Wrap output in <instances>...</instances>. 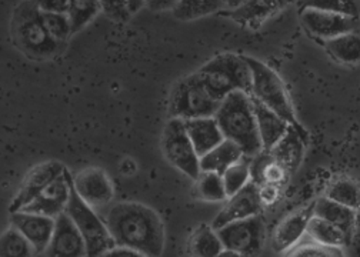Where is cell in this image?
I'll return each mask as SVG.
<instances>
[{"label":"cell","mask_w":360,"mask_h":257,"mask_svg":"<svg viewBox=\"0 0 360 257\" xmlns=\"http://www.w3.org/2000/svg\"><path fill=\"white\" fill-rule=\"evenodd\" d=\"M105 222L116 246H127L150 257L163 253L165 226L153 209L138 202H120L109 209Z\"/></svg>","instance_id":"1"},{"label":"cell","mask_w":360,"mask_h":257,"mask_svg":"<svg viewBox=\"0 0 360 257\" xmlns=\"http://www.w3.org/2000/svg\"><path fill=\"white\" fill-rule=\"evenodd\" d=\"M226 139L238 143L245 156L255 157L263 150L252 96L235 91L224 98L214 114Z\"/></svg>","instance_id":"2"},{"label":"cell","mask_w":360,"mask_h":257,"mask_svg":"<svg viewBox=\"0 0 360 257\" xmlns=\"http://www.w3.org/2000/svg\"><path fill=\"white\" fill-rule=\"evenodd\" d=\"M11 34L13 45L33 60L52 59L60 55L66 45L46 30L40 19V11L32 0H25L15 8Z\"/></svg>","instance_id":"3"},{"label":"cell","mask_w":360,"mask_h":257,"mask_svg":"<svg viewBox=\"0 0 360 257\" xmlns=\"http://www.w3.org/2000/svg\"><path fill=\"white\" fill-rule=\"evenodd\" d=\"M196 73L209 92L219 100H223L235 91L250 95L253 89V73L245 56L232 53L219 55Z\"/></svg>","instance_id":"4"},{"label":"cell","mask_w":360,"mask_h":257,"mask_svg":"<svg viewBox=\"0 0 360 257\" xmlns=\"http://www.w3.org/2000/svg\"><path fill=\"white\" fill-rule=\"evenodd\" d=\"M68 178L70 183V197L66 207V211L69 216L73 219L79 230L82 232L86 247H87V256L95 257V256H105L110 249L116 246L108 225L105 220H102L96 210L89 206L76 192L73 183H72V175L68 170Z\"/></svg>","instance_id":"5"},{"label":"cell","mask_w":360,"mask_h":257,"mask_svg":"<svg viewBox=\"0 0 360 257\" xmlns=\"http://www.w3.org/2000/svg\"><path fill=\"white\" fill-rule=\"evenodd\" d=\"M221 100L216 99L198 73L180 80L170 99V117L184 120L214 116Z\"/></svg>","instance_id":"6"},{"label":"cell","mask_w":360,"mask_h":257,"mask_svg":"<svg viewBox=\"0 0 360 257\" xmlns=\"http://www.w3.org/2000/svg\"><path fill=\"white\" fill-rule=\"evenodd\" d=\"M252 73H253V89L252 96L264 103L267 107L275 110L278 114H281L283 119H286L292 126L303 131L302 124L297 121V117L295 114L293 106L290 103V99L288 96L286 88L279 77V74L270 69L263 62L245 56Z\"/></svg>","instance_id":"7"},{"label":"cell","mask_w":360,"mask_h":257,"mask_svg":"<svg viewBox=\"0 0 360 257\" xmlns=\"http://www.w3.org/2000/svg\"><path fill=\"white\" fill-rule=\"evenodd\" d=\"M162 150L173 167L193 180L198 179L200 157L188 135L184 119L170 117L166 123L162 136Z\"/></svg>","instance_id":"8"},{"label":"cell","mask_w":360,"mask_h":257,"mask_svg":"<svg viewBox=\"0 0 360 257\" xmlns=\"http://www.w3.org/2000/svg\"><path fill=\"white\" fill-rule=\"evenodd\" d=\"M224 249L238 251L240 256L257 254L264 242V223L259 214L240 219L217 229Z\"/></svg>","instance_id":"9"},{"label":"cell","mask_w":360,"mask_h":257,"mask_svg":"<svg viewBox=\"0 0 360 257\" xmlns=\"http://www.w3.org/2000/svg\"><path fill=\"white\" fill-rule=\"evenodd\" d=\"M263 206L259 186L250 180L245 187H242L235 195L226 199V203L221 207L217 216L214 218L212 226L217 230L235 220L256 216L260 213Z\"/></svg>","instance_id":"10"},{"label":"cell","mask_w":360,"mask_h":257,"mask_svg":"<svg viewBox=\"0 0 360 257\" xmlns=\"http://www.w3.org/2000/svg\"><path fill=\"white\" fill-rule=\"evenodd\" d=\"M300 23L314 37L329 40L357 27V19L319 9H300Z\"/></svg>","instance_id":"11"},{"label":"cell","mask_w":360,"mask_h":257,"mask_svg":"<svg viewBox=\"0 0 360 257\" xmlns=\"http://www.w3.org/2000/svg\"><path fill=\"white\" fill-rule=\"evenodd\" d=\"M72 183L79 196L95 210L108 206L115 196L109 176L99 167L80 170L72 176Z\"/></svg>","instance_id":"12"},{"label":"cell","mask_w":360,"mask_h":257,"mask_svg":"<svg viewBox=\"0 0 360 257\" xmlns=\"http://www.w3.org/2000/svg\"><path fill=\"white\" fill-rule=\"evenodd\" d=\"M11 225L25 235L34 247L36 254H43L51 244L56 219L39 213L18 210L11 211Z\"/></svg>","instance_id":"13"},{"label":"cell","mask_w":360,"mask_h":257,"mask_svg":"<svg viewBox=\"0 0 360 257\" xmlns=\"http://www.w3.org/2000/svg\"><path fill=\"white\" fill-rule=\"evenodd\" d=\"M48 256L55 257H82L87 256L84 237L68 211L60 213L56 218V225L51 244L46 250Z\"/></svg>","instance_id":"14"},{"label":"cell","mask_w":360,"mask_h":257,"mask_svg":"<svg viewBox=\"0 0 360 257\" xmlns=\"http://www.w3.org/2000/svg\"><path fill=\"white\" fill-rule=\"evenodd\" d=\"M66 167L55 160L44 162L34 166L25 178L19 192L16 193L9 211L22 210L27 206L44 187L51 185L59 175H62Z\"/></svg>","instance_id":"15"},{"label":"cell","mask_w":360,"mask_h":257,"mask_svg":"<svg viewBox=\"0 0 360 257\" xmlns=\"http://www.w3.org/2000/svg\"><path fill=\"white\" fill-rule=\"evenodd\" d=\"M70 197V183L68 178V169L59 175L51 185L44 187L27 206L22 210L44 214V216L58 218L60 213L66 211Z\"/></svg>","instance_id":"16"},{"label":"cell","mask_w":360,"mask_h":257,"mask_svg":"<svg viewBox=\"0 0 360 257\" xmlns=\"http://www.w3.org/2000/svg\"><path fill=\"white\" fill-rule=\"evenodd\" d=\"M314 214V202L288 216L274 235V249L278 253L293 249L303 235L307 232V225Z\"/></svg>","instance_id":"17"},{"label":"cell","mask_w":360,"mask_h":257,"mask_svg":"<svg viewBox=\"0 0 360 257\" xmlns=\"http://www.w3.org/2000/svg\"><path fill=\"white\" fill-rule=\"evenodd\" d=\"M252 100L263 149L270 150L285 136L292 124L256 98L252 96Z\"/></svg>","instance_id":"18"},{"label":"cell","mask_w":360,"mask_h":257,"mask_svg":"<svg viewBox=\"0 0 360 257\" xmlns=\"http://www.w3.org/2000/svg\"><path fill=\"white\" fill-rule=\"evenodd\" d=\"M185 126L199 157L226 139L214 116L188 119L185 120Z\"/></svg>","instance_id":"19"},{"label":"cell","mask_w":360,"mask_h":257,"mask_svg":"<svg viewBox=\"0 0 360 257\" xmlns=\"http://www.w3.org/2000/svg\"><path fill=\"white\" fill-rule=\"evenodd\" d=\"M306 145V133L300 128L290 126L285 136L269 152L292 175L302 163Z\"/></svg>","instance_id":"20"},{"label":"cell","mask_w":360,"mask_h":257,"mask_svg":"<svg viewBox=\"0 0 360 257\" xmlns=\"http://www.w3.org/2000/svg\"><path fill=\"white\" fill-rule=\"evenodd\" d=\"M290 2L292 0H246L242 6L231 11L229 16L238 23L257 27L266 19L286 8Z\"/></svg>","instance_id":"21"},{"label":"cell","mask_w":360,"mask_h":257,"mask_svg":"<svg viewBox=\"0 0 360 257\" xmlns=\"http://www.w3.org/2000/svg\"><path fill=\"white\" fill-rule=\"evenodd\" d=\"M252 180L257 186L263 185H274L281 186L283 185L290 173L285 166H282L269 150H262L259 154L252 157Z\"/></svg>","instance_id":"22"},{"label":"cell","mask_w":360,"mask_h":257,"mask_svg":"<svg viewBox=\"0 0 360 257\" xmlns=\"http://www.w3.org/2000/svg\"><path fill=\"white\" fill-rule=\"evenodd\" d=\"M356 211L357 210L335 202L328 196L314 202V214L340 228L349 239H352L356 228Z\"/></svg>","instance_id":"23"},{"label":"cell","mask_w":360,"mask_h":257,"mask_svg":"<svg viewBox=\"0 0 360 257\" xmlns=\"http://www.w3.org/2000/svg\"><path fill=\"white\" fill-rule=\"evenodd\" d=\"M245 156L242 147L231 139H224L210 152L200 157V170L216 171L223 175L232 164Z\"/></svg>","instance_id":"24"},{"label":"cell","mask_w":360,"mask_h":257,"mask_svg":"<svg viewBox=\"0 0 360 257\" xmlns=\"http://www.w3.org/2000/svg\"><path fill=\"white\" fill-rule=\"evenodd\" d=\"M325 46L330 56L340 63L356 65L360 62V33L356 30L325 40Z\"/></svg>","instance_id":"25"},{"label":"cell","mask_w":360,"mask_h":257,"mask_svg":"<svg viewBox=\"0 0 360 257\" xmlns=\"http://www.w3.org/2000/svg\"><path fill=\"white\" fill-rule=\"evenodd\" d=\"M307 236L322 244L335 246V247H346L350 242L347 235L333 223L313 214L307 225Z\"/></svg>","instance_id":"26"},{"label":"cell","mask_w":360,"mask_h":257,"mask_svg":"<svg viewBox=\"0 0 360 257\" xmlns=\"http://www.w3.org/2000/svg\"><path fill=\"white\" fill-rule=\"evenodd\" d=\"M224 249L223 242L213 226L200 225L189 240V251L199 257H217Z\"/></svg>","instance_id":"27"},{"label":"cell","mask_w":360,"mask_h":257,"mask_svg":"<svg viewBox=\"0 0 360 257\" xmlns=\"http://www.w3.org/2000/svg\"><path fill=\"white\" fill-rule=\"evenodd\" d=\"M226 9V0H179L173 15L179 20H195Z\"/></svg>","instance_id":"28"},{"label":"cell","mask_w":360,"mask_h":257,"mask_svg":"<svg viewBox=\"0 0 360 257\" xmlns=\"http://www.w3.org/2000/svg\"><path fill=\"white\" fill-rule=\"evenodd\" d=\"M193 192L203 202H224L229 197L221 175L207 170H200Z\"/></svg>","instance_id":"29"},{"label":"cell","mask_w":360,"mask_h":257,"mask_svg":"<svg viewBox=\"0 0 360 257\" xmlns=\"http://www.w3.org/2000/svg\"><path fill=\"white\" fill-rule=\"evenodd\" d=\"M101 12H103L101 0H70L69 18L73 34L87 26Z\"/></svg>","instance_id":"30"},{"label":"cell","mask_w":360,"mask_h":257,"mask_svg":"<svg viewBox=\"0 0 360 257\" xmlns=\"http://www.w3.org/2000/svg\"><path fill=\"white\" fill-rule=\"evenodd\" d=\"M252 157L243 156L221 175L228 196L235 195L252 180Z\"/></svg>","instance_id":"31"},{"label":"cell","mask_w":360,"mask_h":257,"mask_svg":"<svg viewBox=\"0 0 360 257\" xmlns=\"http://www.w3.org/2000/svg\"><path fill=\"white\" fill-rule=\"evenodd\" d=\"M0 249H2L0 250L2 257H27L36 254L32 243L13 226L4 232L0 239Z\"/></svg>","instance_id":"32"},{"label":"cell","mask_w":360,"mask_h":257,"mask_svg":"<svg viewBox=\"0 0 360 257\" xmlns=\"http://www.w3.org/2000/svg\"><path fill=\"white\" fill-rule=\"evenodd\" d=\"M299 8L333 12L354 19L360 18V0H299Z\"/></svg>","instance_id":"33"},{"label":"cell","mask_w":360,"mask_h":257,"mask_svg":"<svg viewBox=\"0 0 360 257\" xmlns=\"http://www.w3.org/2000/svg\"><path fill=\"white\" fill-rule=\"evenodd\" d=\"M326 196L354 210L360 209V186L349 178H342L335 180L329 186Z\"/></svg>","instance_id":"34"},{"label":"cell","mask_w":360,"mask_h":257,"mask_svg":"<svg viewBox=\"0 0 360 257\" xmlns=\"http://www.w3.org/2000/svg\"><path fill=\"white\" fill-rule=\"evenodd\" d=\"M40 19L46 27V30L59 41L66 43L69 37L73 34L72 20L66 13H55V12H43L40 11Z\"/></svg>","instance_id":"35"},{"label":"cell","mask_w":360,"mask_h":257,"mask_svg":"<svg viewBox=\"0 0 360 257\" xmlns=\"http://www.w3.org/2000/svg\"><path fill=\"white\" fill-rule=\"evenodd\" d=\"M343 247H335V246H326L318 242H307L302 244H296L292 250H289L286 254L289 256H303V257H336V256H343Z\"/></svg>","instance_id":"36"},{"label":"cell","mask_w":360,"mask_h":257,"mask_svg":"<svg viewBox=\"0 0 360 257\" xmlns=\"http://www.w3.org/2000/svg\"><path fill=\"white\" fill-rule=\"evenodd\" d=\"M103 13L116 22H126L131 16L127 0H101Z\"/></svg>","instance_id":"37"},{"label":"cell","mask_w":360,"mask_h":257,"mask_svg":"<svg viewBox=\"0 0 360 257\" xmlns=\"http://www.w3.org/2000/svg\"><path fill=\"white\" fill-rule=\"evenodd\" d=\"M39 11L43 12H55V13H66L70 11V0H32Z\"/></svg>","instance_id":"38"},{"label":"cell","mask_w":360,"mask_h":257,"mask_svg":"<svg viewBox=\"0 0 360 257\" xmlns=\"http://www.w3.org/2000/svg\"><path fill=\"white\" fill-rule=\"evenodd\" d=\"M179 4V0H145V6L153 12H162V11H169L174 9L176 5Z\"/></svg>","instance_id":"39"},{"label":"cell","mask_w":360,"mask_h":257,"mask_svg":"<svg viewBox=\"0 0 360 257\" xmlns=\"http://www.w3.org/2000/svg\"><path fill=\"white\" fill-rule=\"evenodd\" d=\"M105 256L108 257H115V256H133V257H142L143 254L138 250L130 249L127 246H115L113 249H110Z\"/></svg>","instance_id":"40"},{"label":"cell","mask_w":360,"mask_h":257,"mask_svg":"<svg viewBox=\"0 0 360 257\" xmlns=\"http://www.w3.org/2000/svg\"><path fill=\"white\" fill-rule=\"evenodd\" d=\"M129 2V9L133 13H136L142 9V6H145V0H127Z\"/></svg>","instance_id":"41"},{"label":"cell","mask_w":360,"mask_h":257,"mask_svg":"<svg viewBox=\"0 0 360 257\" xmlns=\"http://www.w3.org/2000/svg\"><path fill=\"white\" fill-rule=\"evenodd\" d=\"M245 2H246V0H226V9L233 11L239 6H242Z\"/></svg>","instance_id":"42"}]
</instances>
